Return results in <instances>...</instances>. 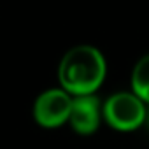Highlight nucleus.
Segmentation results:
<instances>
[{
  "label": "nucleus",
  "instance_id": "f257e3e1",
  "mask_svg": "<svg viewBox=\"0 0 149 149\" xmlns=\"http://www.w3.org/2000/svg\"><path fill=\"white\" fill-rule=\"evenodd\" d=\"M107 76L104 54L88 44H81L65 53L58 67V81L61 90L72 97L95 95Z\"/></svg>",
  "mask_w": 149,
  "mask_h": 149
},
{
  "label": "nucleus",
  "instance_id": "f03ea898",
  "mask_svg": "<svg viewBox=\"0 0 149 149\" xmlns=\"http://www.w3.org/2000/svg\"><path fill=\"white\" fill-rule=\"evenodd\" d=\"M104 119L118 132H133L147 119V105L133 93L121 91L104 102Z\"/></svg>",
  "mask_w": 149,
  "mask_h": 149
},
{
  "label": "nucleus",
  "instance_id": "7ed1b4c3",
  "mask_svg": "<svg viewBox=\"0 0 149 149\" xmlns=\"http://www.w3.org/2000/svg\"><path fill=\"white\" fill-rule=\"evenodd\" d=\"M74 97L61 88H51L40 93L33 104V118L42 128H58L68 123Z\"/></svg>",
  "mask_w": 149,
  "mask_h": 149
},
{
  "label": "nucleus",
  "instance_id": "20e7f679",
  "mask_svg": "<svg viewBox=\"0 0 149 149\" xmlns=\"http://www.w3.org/2000/svg\"><path fill=\"white\" fill-rule=\"evenodd\" d=\"M104 118V104L97 95L74 97L68 123L74 132L81 135H91L98 130Z\"/></svg>",
  "mask_w": 149,
  "mask_h": 149
},
{
  "label": "nucleus",
  "instance_id": "39448f33",
  "mask_svg": "<svg viewBox=\"0 0 149 149\" xmlns=\"http://www.w3.org/2000/svg\"><path fill=\"white\" fill-rule=\"evenodd\" d=\"M132 91L149 107V54L142 56L133 67Z\"/></svg>",
  "mask_w": 149,
  "mask_h": 149
},
{
  "label": "nucleus",
  "instance_id": "423d86ee",
  "mask_svg": "<svg viewBox=\"0 0 149 149\" xmlns=\"http://www.w3.org/2000/svg\"><path fill=\"white\" fill-rule=\"evenodd\" d=\"M146 123H147V126H149V107H147V119H146Z\"/></svg>",
  "mask_w": 149,
  "mask_h": 149
}]
</instances>
